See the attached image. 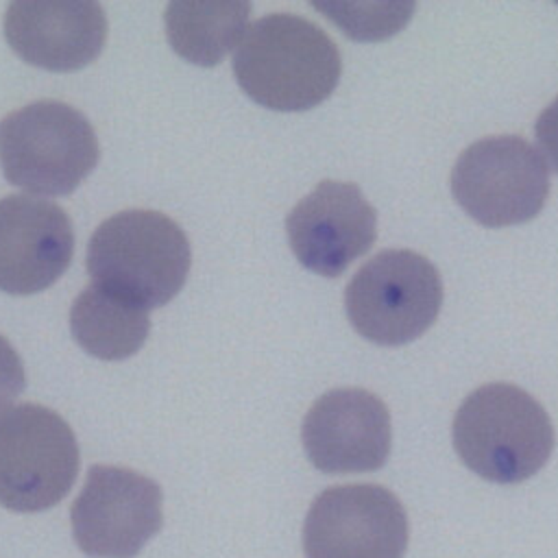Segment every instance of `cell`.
Returning <instances> with one entry per match:
<instances>
[{
	"mask_svg": "<svg viewBox=\"0 0 558 558\" xmlns=\"http://www.w3.org/2000/svg\"><path fill=\"white\" fill-rule=\"evenodd\" d=\"M85 266L94 286L150 310L179 294L192 266V251L183 229L166 214L126 209L96 227Z\"/></svg>",
	"mask_w": 558,
	"mask_h": 558,
	"instance_id": "cell-2",
	"label": "cell"
},
{
	"mask_svg": "<svg viewBox=\"0 0 558 558\" xmlns=\"http://www.w3.org/2000/svg\"><path fill=\"white\" fill-rule=\"evenodd\" d=\"M100 146L89 120L59 100H35L0 120L4 179L37 196H68L96 168Z\"/></svg>",
	"mask_w": 558,
	"mask_h": 558,
	"instance_id": "cell-4",
	"label": "cell"
},
{
	"mask_svg": "<svg viewBox=\"0 0 558 558\" xmlns=\"http://www.w3.org/2000/svg\"><path fill=\"white\" fill-rule=\"evenodd\" d=\"M4 37L26 63L74 72L100 54L107 15L98 2H13L4 13Z\"/></svg>",
	"mask_w": 558,
	"mask_h": 558,
	"instance_id": "cell-13",
	"label": "cell"
},
{
	"mask_svg": "<svg viewBox=\"0 0 558 558\" xmlns=\"http://www.w3.org/2000/svg\"><path fill=\"white\" fill-rule=\"evenodd\" d=\"M81 456L72 427L50 408L20 403L0 410V506L41 512L72 488Z\"/></svg>",
	"mask_w": 558,
	"mask_h": 558,
	"instance_id": "cell-6",
	"label": "cell"
},
{
	"mask_svg": "<svg viewBox=\"0 0 558 558\" xmlns=\"http://www.w3.org/2000/svg\"><path fill=\"white\" fill-rule=\"evenodd\" d=\"M251 4L240 0L170 2L163 26L170 48L185 61L214 68L244 37Z\"/></svg>",
	"mask_w": 558,
	"mask_h": 558,
	"instance_id": "cell-14",
	"label": "cell"
},
{
	"mask_svg": "<svg viewBox=\"0 0 558 558\" xmlns=\"http://www.w3.org/2000/svg\"><path fill=\"white\" fill-rule=\"evenodd\" d=\"M442 305L436 266L405 248L371 257L344 290V312L353 329L384 347H399L423 336Z\"/></svg>",
	"mask_w": 558,
	"mask_h": 558,
	"instance_id": "cell-5",
	"label": "cell"
},
{
	"mask_svg": "<svg viewBox=\"0 0 558 558\" xmlns=\"http://www.w3.org/2000/svg\"><path fill=\"white\" fill-rule=\"evenodd\" d=\"M299 264L323 277L342 275L377 238V211L355 183L320 181L286 218Z\"/></svg>",
	"mask_w": 558,
	"mask_h": 558,
	"instance_id": "cell-10",
	"label": "cell"
},
{
	"mask_svg": "<svg viewBox=\"0 0 558 558\" xmlns=\"http://www.w3.org/2000/svg\"><path fill=\"white\" fill-rule=\"evenodd\" d=\"M26 386L24 364L13 344L0 336V410L9 405Z\"/></svg>",
	"mask_w": 558,
	"mask_h": 558,
	"instance_id": "cell-16",
	"label": "cell"
},
{
	"mask_svg": "<svg viewBox=\"0 0 558 558\" xmlns=\"http://www.w3.org/2000/svg\"><path fill=\"white\" fill-rule=\"evenodd\" d=\"M76 547L92 558H133L161 530V488L124 466L96 464L70 508Z\"/></svg>",
	"mask_w": 558,
	"mask_h": 558,
	"instance_id": "cell-8",
	"label": "cell"
},
{
	"mask_svg": "<svg viewBox=\"0 0 558 558\" xmlns=\"http://www.w3.org/2000/svg\"><path fill=\"white\" fill-rule=\"evenodd\" d=\"M405 547V508L379 484L323 490L303 523L305 558H403Z\"/></svg>",
	"mask_w": 558,
	"mask_h": 558,
	"instance_id": "cell-9",
	"label": "cell"
},
{
	"mask_svg": "<svg viewBox=\"0 0 558 558\" xmlns=\"http://www.w3.org/2000/svg\"><path fill=\"white\" fill-rule=\"evenodd\" d=\"M534 135L551 168L558 172V96L536 118Z\"/></svg>",
	"mask_w": 558,
	"mask_h": 558,
	"instance_id": "cell-17",
	"label": "cell"
},
{
	"mask_svg": "<svg viewBox=\"0 0 558 558\" xmlns=\"http://www.w3.org/2000/svg\"><path fill=\"white\" fill-rule=\"evenodd\" d=\"M342 59L331 37L294 13L253 22L235 54L233 76L242 92L272 111H305L331 96Z\"/></svg>",
	"mask_w": 558,
	"mask_h": 558,
	"instance_id": "cell-1",
	"label": "cell"
},
{
	"mask_svg": "<svg viewBox=\"0 0 558 558\" xmlns=\"http://www.w3.org/2000/svg\"><path fill=\"white\" fill-rule=\"evenodd\" d=\"M301 440L307 460L323 473L377 471L390 453V414L364 388H336L307 410Z\"/></svg>",
	"mask_w": 558,
	"mask_h": 558,
	"instance_id": "cell-11",
	"label": "cell"
},
{
	"mask_svg": "<svg viewBox=\"0 0 558 558\" xmlns=\"http://www.w3.org/2000/svg\"><path fill=\"white\" fill-rule=\"evenodd\" d=\"M453 449L480 477L519 484L536 475L554 451V425L545 408L512 384H486L458 408Z\"/></svg>",
	"mask_w": 558,
	"mask_h": 558,
	"instance_id": "cell-3",
	"label": "cell"
},
{
	"mask_svg": "<svg viewBox=\"0 0 558 558\" xmlns=\"http://www.w3.org/2000/svg\"><path fill=\"white\" fill-rule=\"evenodd\" d=\"M456 203L484 227L532 220L549 196V170L541 153L519 135L477 140L451 172Z\"/></svg>",
	"mask_w": 558,
	"mask_h": 558,
	"instance_id": "cell-7",
	"label": "cell"
},
{
	"mask_svg": "<svg viewBox=\"0 0 558 558\" xmlns=\"http://www.w3.org/2000/svg\"><path fill=\"white\" fill-rule=\"evenodd\" d=\"M74 231L52 201L11 194L0 198V290L35 294L50 288L70 266Z\"/></svg>",
	"mask_w": 558,
	"mask_h": 558,
	"instance_id": "cell-12",
	"label": "cell"
},
{
	"mask_svg": "<svg viewBox=\"0 0 558 558\" xmlns=\"http://www.w3.org/2000/svg\"><path fill=\"white\" fill-rule=\"evenodd\" d=\"M70 331L85 353L116 362L142 349L150 331V316L92 283L72 301Z\"/></svg>",
	"mask_w": 558,
	"mask_h": 558,
	"instance_id": "cell-15",
	"label": "cell"
}]
</instances>
